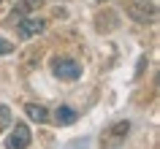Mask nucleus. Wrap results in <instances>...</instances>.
Here are the masks:
<instances>
[{"mask_svg": "<svg viewBox=\"0 0 160 149\" xmlns=\"http://www.w3.org/2000/svg\"><path fill=\"white\" fill-rule=\"evenodd\" d=\"M52 73L57 76V79H65V82H73L82 76V65L76 62L73 57H57L52 62Z\"/></svg>", "mask_w": 160, "mask_h": 149, "instance_id": "f257e3e1", "label": "nucleus"}, {"mask_svg": "<svg viewBox=\"0 0 160 149\" xmlns=\"http://www.w3.org/2000/svg\"><path fill=\"white\" fill-rule=\"evenodd\" d=\"M128 14H130L133 22L147 25V22H155L158 19V6L155 3H144V0H133V3H128Z\"/></svg>", "mask_w": 160, "mask_h": 149, "instance_id": "f03ea898", "label": "nucleus"}, {"mask_svg": "<svg viewBox=\"0 0 160 149\" xmlns=\"http://www.w3.org/2000/svg\"><path fill=\"white\" fill-rule=\"evenodd\" d=\"M128 130H130V122H128V119H122V122H114L109 130L103 133V138H101V149H114L119 141L128 136Z\"/></svg>", "mask_w": 160, "mask_h": 149, "instance_id": "7ed1b4c3", "label": "nucleus"}, {"mask_svg": "<svg viewBox=\"0 0 160 149\" xmlns=\"http://www.w3.org/2000/svg\"><path fill=\"white\" fill-rule=\"evenodd\" d=\"M30 141H33V136H30V127H27L25 122H17L14 133L6 138V149H27V147H30Z\"/></svg>", "mask_w": 160, "mask_h": 149, "instance_id": "20e7f679", "label": "nucleus"}, {"mask_svg": "<svg viewBox=\"0 0 160 149\" xmlns=\"http://www.w3.org/2000/svg\"><path fill=\"white\" fill-rule=\"evenodd\" d=\"M43 27H46V22L38 17H19V22H17V30L22 38H33V35L43 33Z\"/></svg>", "mask_w": 160, "mask_h": 149, "instance_id": "39448f33", "label": "nucleus"}, {"mask_svg": "<svg viewBox=\"0 0 160 149\" xmlns=\"http://www.w3.org/2000/svg\"><path fill=\"white\" fill-rule=\"evenodd\" d=\"M54 119H57V125H73L76 119H79V114H76V108H71V106H57L54 108Z\"/></svg>", "mask_w": 160, "mask_h": 149, "instance_id": "423d86ee", "label": "nucleus"}, {"mask_svg": "<svg viewBox=\"0 0 160 149\" xmlns=\"http://www.w3.org/2000/svg\"><path fill=\"white\" fill-rule=\"evenodd\" d=\"M25 114L30 117L33 122H46V119H49V111H46L43 106H38V103H27V106H25Z\"/></svg>", "mask_w": 160, "mask_h": 149, "instance_id": "0eeeda50", "label": "nucleus"}, {"mask_svg": "<svg viewBox=\"0 0 160 149\" xmlns=\"http://www.w3.org/2000/svg\"><path fill=\"white\" fill-rule=\"evenodd\" d=\"M8 125H11V108H8V106H3V103H0V133L6 130Z\"/></svg>", "mask_w": 160, "mask_h": 149, "instance_id": "6e6552de", "label": "nucleus"}, {"mask_svg": "<svg viewBox=\"0 0 160 149\" xmlns=\"http://www.w3.org/2000/svg\"><path fill=\"white\" fill-rule=\"evenodd\" d=\"M11 52H14V43H11V41H3V38H0V54H11Z\"/></svg>", "mask_w": 160, "mask_h": 149, "instance_id": "1a4fd4ad", "label": "nucleus"}, {"mask_svg": "<svg viewBox=\"0 0 160 149\" xmlns=\"http://www.w3.org/2000/svg\"><path fill=\"white\" fill-rule=\"evenodd\" d=\"M27 6H30V8H38V6H41V0H25Z\"/></svg>", "mask_w": 160, "mask_h": 149, "instance_id": "9d476101", "label": "nucleus"}, {"mask_svg": "<svg viewBox=\"0 0 160 149\" xmlns=\"http://www.w3.org/2000/svg\"><path fill=\"white\" fill-rule=\"evenodd\" d=\"M0 3H3V0H0Z\"/></svg>", "mask_w": 160, "mask_h": 149, "instance_id": "9b49d317", "label": "nucleus"}]
</instances>
